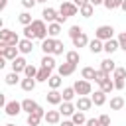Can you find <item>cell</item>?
<instances>
[{"label":"cell","instance_id":"6da1fadb","mask_svg":"<svg viewBox=\"0 0 126 126\" xmlns=\"http://www.w3.org/2000/svg\"><path fill=\"white\" fill-rule=\"evenodd\" d=\"M20 37L12 30H0V45H18Z\"/></svg>","mask_w":126,"mask_h":126},{"label":"cell","instance_id":"7a4b0ae2","mask_svg":"<svg viewBox=\"0 0 126 126\" xmlns=\"http://www.w3.org/2000/svg\"><path fill=\"white\" fill-rule=\"evenodd\" d=\"M32 30H33V33H35V39H47V26H45V22L43 20H33L32 22Z\"/></svg>","mask_w":126,"mask_h":126},{"label":"cell","instance_id":"3957f363","mask_svg":"<svg viewBox=\"0 0 126 126\" xmlns=\"http://www.w3.org/2000/svg\"><path fill=\"white\" fill-rule=\"evenodd\" d=\"M112 35H114V28L112 26H98L96 32H94V37L100 39V41H108V39H112Z\"/></svg>","mask_w":126,"mask_h":126},{"label":"cell","instance_id":"277c9868","mask_svg":"<svg viewBox=\"0 0 126 126\" xmlns=\"http://www.w3.org/2000/svg\"><path fill=\"white\" fill-rule=\"evenodd\" d=\"M18 47L16 45H0V57H4V59H8V61H14L16 57H18Z\"/></svg>","mask_w":126,"mask_h":126},{"label":"cell","instance_id":"5b68a950","mask_svg":"<svg viewBox=\"0 0 126 126\" xmlns=\"http://www.w3.org/2000/svg\"><path fill=\"white\" fill-rule=\"evenodd\" d=\"M73 89H75V93H77V94H81V96H87V94H91V83H89V81H85V79H81V81H75Z\"/></svg>","mask_w":126,"mask_h":126},{"label":"cell","instance_id":"8992f818","mask_svg":"<svg viewBox=\"0 0 126 126\" xmlns=\"http://www.w3.org/2000/svg\"><path fill=\"white\" fill-rule=\"evenodd\" d=\"M79 12V8L73 4V2H61V8H59V14L65 16V18H71Z\"/></svg>","mask_w":126,"mask_h":126},{"label":"cell","instance_id":"52a82bcc","mask_svg":"<svg viewBox=\"0 0 126 126\" xmlns=\"http://www.w3.org/2000/svg\"><path fill=\"white\" fill-rule=\"evenodd\" d=\"M4 110H6L8 116H18V114L22 112V102H18V100H10V102H6Z\"/></svg>","mask_w":126,"mask_h":126},{"label":"cell","instance_id":"ba28073f","mask_svg":"<svg viewBox=\"0 0 126 126\" xmlns=\"http://www.w3.org/2000/svg\"><path fill=\"white\" fill-rule=\"evenodd\" d=\"M41 16H43V22H47V24H53V22H57V18H59V12L55 10V8H43V12H41Z\"/></svg>","mask_w":126,"mask_h":126},{"label":"cell","instance_id":"9c48e42d","mask_svg":"<svg viewBox=\"0 0 126 126\" xmlns=\"http://www.w3.org/2000/svg\"><path fill=\"white\" fill-rule=\"evenodd\" d=\"M55 43H57L55 37H47V39H43V41H41V49H43V53H45V55H53V51H55Z\"/></svg>","mask_w":126,"mask_h":126},{"label":"cell","instance_id":"30bf717a","mask_svg":"<svg viewBox=\"0 0 126 126\" xmlns=\"http://www.w3.org/2000/svg\"><path fill=\"white\" fill-rule=\"evenodd\" d=\"M45 98H47L49 104H61V102H63V94H61L57 89H51V91L45 94Z\"/></svg>","mask_w":126,"mask_h":126},{"label":"cell","instance_id":"8fae6325","mask_svg":"<svg viewBox=\"0 0 126 126\" xmlns=\"http://www.w3.org/2000/svg\"><path fill=\"white\" fill-rule=\"evenodd\" d=\"M75 67H77V65H73V63H67V61H65V63H61V65L57 67V73H59L61 77H69V75H73V73H75Z\"/></svg>","mask_w":126,"mask_h":126},{"label":"cell","instance_id":"7c38bea8","mask_svg":"<svg viewBox=\"0 0 126 126\" xmlns=\"http://www.w3.org/2000/svg\"><path fill=\"white\" fill-rule=\"evenodd\" d=\"M75 108H77V106H75V104H73V102H61V104H59V108H57V110H59V112H61V114H63V116H73V114H75V112H77V110H75Z\"/></svg>","mask_w":126,"mask_h":126},{"label":"cell","instance_id":"4fadbf2b","mask_svg":"<svg viewBox=\"0 0 126 126\" xmlns=\"http://www.w3.org/2000/svg\"><path fill=\"white\" fill-rule=\"evenodd\" d=\"M43 120H45L47 124H59V120H61V112H59V110H47L45 116H43Z\"/></svg>","mask_w":126,"mask_h":126},{"label":"cell","instance_id":"5bb4252c","mask_svg":"<svg viewBox=\"0 0 126 126\" xmlns=\"http://www.w3.org/2000/svg\"><path fill=\"white\" fill-rule=\"evenodd\" d=\"M26 67H28V61L24 59V57H16L14 61H12V71L14 73H20V71H26Z\"/></svg>","mask_w":126,"mask_h":126},{"label":"cell","instance_id":"9a60e30c","mask_svg":"<svg viewBox=\"0 0 126 126\" xmlns=\"http://www.w3.org/2000/svg\"><path fill=\"white\" fill-rule=\"evenodd\" d=\"M77 110H81V112H85V110H89L91 106H93V98H89V96H79V100H77Z\"/></svg>","mask_w":126,"mask_h":126},{"label":"cell","instance_id":"2e32d148","mask_svg":"<svg viewBox=\"0 0 126 126\" xmlns=\"http://www.w3.org/2000/svg\"><path fill=\"white\" fill-rule=\"evenodd\" d=\"M18 49H20V53H24V55H28V53H32V49H33V43H32V39H20V43H18Z\"/></svg>","mask_w":126,"mask_h":126},{"label":"cell","instance_id":"e0dca14e","mask_svg":"<svg viewBox=\"0 0 126 126\" xmlns=\"http://www.w3.org/2000/svg\"><path fill=\"white\" fill-rule=\"evenodd\" d=\"M37 108H39V104H37L35 100H32V98H26V100H22V110H26L28 114L35 112Z\"/></svg>","mask_w":126,"mask_h":126},{"label":"cell","instance_id":"ac0fdd59","mask_svg":"<svg viewBox=\"0 0 126 126\" xmlns=\"http://www.w3.org/2000/svg\"><path fill=\"white\" fill-rule=\"evenodd\" d=\"M89 49H91V53H100V51H104V41L94 37L93 41H89Z\"/></svg>","mask_w":126,"mask_h":126},{"label":"cell","instance_id":"d6986e66","mask_svg":"<svg viewBox=\"0 0 126 126\" xmlns=\"http://www.w3.org/2000/svg\"><path fill=\"white\" fill-rule=\"evenodd\" d=\"M91 98H93V104H96V106H102V104L106 102V93H102V91L98 89V91H94V94H93Z\"/></svg>","mask_w":126,"mask_h":126},{"label":"cell","instance_id":"ffe728a7","mask_svg":"<svg viewBox=\"0 0 126 126\" xmlns=\"http://www.w3.org/2000/svg\"><path fill=\"white\" fill-rule=\"evenodd\" d=\"M116 49H120V45H118V39H108V41H104V51H106L108 55H112Z\"/></svg>","mask_w":126,"mask_h":126},{"label":"cell","instance_id":"44dd1931","mask_svg":"<svg viewBox=\"0 0 126 126\" xmlns=\"http://www.w3.org/2000/svg\"><path fill=\"white\" fill-rule=\"evenodd\" d=\"M100 69L104 71V73H112V71H116V63L112 61V59H104V61H100Z\"/></svg>","mask_w":126,"mask_h":126},{"label":"cell","instance_id":"7402d4cb","mask_svg":"<svg viewBox=\"0 0 126 126\" xmlns=\"http://www.w3.org/2000/svg\"><path fill=\"white\" fill-rule=\"evenodd\" d=\"M49 77H51V69H47V67H39V71H37V77H35V81L43 83V81H49Z\"/></svg>","mask_w":126,"mask_h":126},{"label":"cell","instance_id":"603a6c76","mask_svg":"<svg viewBox=\"0 0 126 126\" xmlns=\"http://www.w3.org/2000/svg\"><path fill=\"white\" fill-rule=\"evenodd\" d=\"M59 33H61V24L53 22V24L47 26V35H49V37H57Z\"/></svg>","mask_w":126,"mask_h":126},{"label":"cell","instance_id":"cb8c5ba5","mask_svg":"<svg viewBox=\"0 0 126 126\" xmlns=\"http://www.w3.org/2000/svg\"><path fill=\"white\" fill-rule=\"evenodd\" d=\"M61 94H63V102H71V100L75 98V94H77V93H75V89H73V87H65Z\"/></svg>","mask_w":126,"mask_h":126},{"label":"cell","instance_id":"d4e9b609","mask_svg":"<svg viewBox=\"0 0 126 126\" xmlns=\"http://www.w3.org/2000/svg\"><path fill=\"white\" fill-rule=\"evenodd\" d=\"M71 120H73V122H75V124H77V126H85V124H87V120H89V118H85V114H83V112H81V110H77V112H75V114H73V116H71Z\"/></svg>","mask_w":126,"mask_h":126},{"label":"cell","instance_id":"484cf974","mask_svg":"<svg viewBox=\"0 0 126 126\" xmlns=\"http://www.w3.org/2000/svg\"><path fill=\"white\" fill-rule=\"evenodd\" d=\"M73 45H75V47H85V45H89V37H87V33L83 32L79 37H75V39H73Z\"/></svg>","mask_w":126,"mask_h":126},{"label":"cell","instance_id":"4316f807","mask_svg":"<svg viewBox=\"0 0 126 126\" xmlns=\"http://www.w3.org/2000/svg\"><path fill=\"white\" fill-rule=\"evenodd\" d=\"M22 89H24L26 93H30V91H33V89H35V79H30V77H26V79H22Z\"/></svg>","mask_w":126,"mask_h":126},{"label":"cell","instance_id":"83f0119b","mask_svg":"<svg viewBox=\"0 0 126 126\" xmlns=\"http://www.w3.org/2000/svg\"><path fill=\"white\" fill-rule=\"evenodd\" d=\"M124 104H126V100H124L122 96H114V98H110V108H112V110H120Z\"/></svg>","mask_w":126,"mask_h":126},{"label":"cell","instance_id":"f1b7e54d","mask_svg":"<svg viewBox=\"0 0 126 126\" xmlns=\"http://www.w3.org/2000/svg\"><path fill=\"white\" fill-rule=\"evenodd\" d=\"M18 22H20V24L26 28V26H30L33 20H32V14H30V12H22V14L18 16Z\"/></svg>","mask_w":126,"mask_h":126},{"label":"cell","instance_id":"f546056e","mask_svg":"<svg viewBox=\"0 0 126 126\" xmlns=\"http://www.w3.org/2000/svg\"><path fill=\"white\" fill-rule=\"evenodd\" d=\"M41 67L53 69V67H55V59H53V55H43V57H41Z\"/></svg>","mask_w":126,"mask_h":126},{"label":"cell","instance_id":"4dcf8cb0","mask_svg":"<svg viewBox=\"0 0 126 126\" xmlns=\"http://www.w3.org/2000/svg\"><path fill=\"white\" fill-rule=\"evenodd\" d=\"M41 118H43V116H39L37 112H32V114H28V126H37V124L41 122Z\"/></svg>","mask_w":126,"mask_h":126},{"label":"cell","instance_id":"1f68e13d","mask_svg":"<svg viewBox=\"0 0 126 126\" xmlns=\"http://www.w3.org/2000/svg\"><path fill=\"white\" fill-rule=\"evenodd\" d=\"M79 12H81V16H83V18H91V16H93V12H94V6H93V4H87V6L79 8Z\"/></svg>","mask_w":126,"mask_h":126},{"label":"cell","instance_id":"d6a6232c","mask_svg":"<svg viewBox=\"0 0 126 126\" xmlns=\"http://www.w3.org/2000/svg\"><path fill=\"white\" fill-rule=\"evenodd\" d=\"M81 75H83V79H85V81H91V79H94L96 71H94L93 67H85V69L81 71Z\"/></svg>","mask_w":126,"mask_h":126},{"label":"cell","instance_id":"836d02e7","mask_svg":"<svg viewBox=\"0 0 126 126\" xmlns=\"http://www.w3.org/2000/svg\"><path fill=\"white\" fill-rule=\"evenodd\" d=\"M106 79H110V75H108V73H104L102 69H98V71H96V75H94V83L102 85V83H104Z\"/></svg>","mask_w":126,"mask_h":126},{"label":"cell","instance_id":"e575fe53","mask_svg":"<svg viewBox=\"0 0 126 126\" xmlns=\"http://www.w3.org/2000/svg\"><path fill=\"white\" fill-rule=\"evenodd\" d=\"M47 83H49L51 89H59V87H61V75H59V73H57V75H51Z\"/></svg>","mask_w":126,"mask_h":126},{"label":"cell","instance_id":"d590c367","mask_svg":"<svg viewBox=\"0 0 126 126\" xmlns=\"http://www.w3.org/2000/svg\"><path fill=\"white\" fill-rule=\"evenodd\" d=\"M79 59H81L79 51H67V63H73V65H77V63H79Z\"/></svg>","mask_w":126,"mask_h":126},{"label":"cell","instance_id":"8d00e7d4","mask_svg":"<svg viewBox=\"0 0 126 126\" xmlns=\"http://www.w3.org/2000/svg\"><path fill=\"white\" fill-rule=\"evenodd\" d=\"M37 71H39V69H35L32 63H28V67H26L24 75H26V77H30V79H35V77H37Z\"/></svg>","mask_w":126,"mask_h":126},{"label":"cell","instance_id":"74e56055","mask_svg":"<svg viewBox=\"0 0 126 126\" xmlns=\"http://www.w3.org/2000/svg\"><path fill=\"white\" fill-rule=\"evenodd\" d=\"M100 91H102V93H106V94H108V93H112V91H114V81L106 79V81L100 85Z\"/></svg>","mask_w":126,"mask_h":126},{"label":"cell","instance_id":"f35d334b","mask_svg":"<svg viewBox=\"0 0 126 126\" xmlns=\"http://www.w3.org/2000/svg\"><path fill=\"white\" fill-rule=\"evenodd\" d=\"M122 2H124V0H104V8H108V10H116V8L122 6Z\"/></svg>","mask_w":126,"mask_h":126},{"label":"cell","instance_id":"ab89813d","mask_svg":"<svg viewBox=\"0 0 126 126\" xmlns=\"http://www.w3.org/2000/svg\"><path fill=\"white\" fill-rule=\"evenodd\" d=\"M81 33H83V28H81V26H71V28H69V37H71V39L79 37Z\"/></svg>","mask_w":126,"mask_h":126},{"label":"cell","instance_id":"60d3db41","mask_svg":"<svg viewBox=\"0 0 126 126\" xmlns=\"http://www.w3.org/2000/svg\"><path fill=\"white\" fill-rule=\"evenodd\" d=\"M4 79H6V85H16V83H18V73L12 71V73H8Z\"/></svg>","mask_w":126,"mask_h":126},{"label":"cell","instance_id":"b9f144b4","mask_svg":"<svg viewBox=\"0 0 126 126\" xmlns=\"http://www.w3.org/2000/svg\"><path fill=\"white\" fill-rule=\"evenodd\" d=\"M24 37H26V39H35V33H33V30H32V24L24 28Z\"/></svg>","mask_w":126,"mask_h":126},{"label":"cell","instance_id":"7bdbcfd3","mask_svg":"<svg viewBox=\"0 0 126 126\" xmlns=\"http://www.w3.org/2000/svg\"><path fill=\"white\" fill-rule=\"evenodd\" d=\"M126 77V69L124 67H116V71H114V79H124Z\"/></svg>","mask_w":126,"mask_h":126},{"label":"cell","instance_id":"ee69618b","mask_svg":"<svg viewBox=\"0 0 126 126\" xmlns=\"http://www.w3.org/2000/svg\"><path fill=\"white\" fill-rule=\"evenodd\" d=\"M118 45H120V49L126 51V32H122V33L118 35Z\"/></svg>","mask_w":126,"mask_h":126},{"label":"cell","instance_id":"f6af8a7d","mask_svg":"<svg viewBox=\"0 0 126 126\" xmlns=\"http://www.w3.org/2000/svg\"><path fill=\"white\" fill-rule=\"evenodd\" d=\"M63 47H65V45H63V41H59V39H57V43H55V51H53V55H61V53H63Z\"/></svg>","mask_w":126,"mask_h":126},{"label":"cell","instance_id":"bcb514c9","mask_svg":"<svg viewBox=\"0 0 126 126\" xmlns=\"http://www.w3.org/2000/svg\"><path fill=\"white\" fill-rule=\"evenodd\" d=\"M98 120H100V124H102V126H110V116H108V114H100V116H98Z\"/></svg>","mask_w":126,"mask_h":126},{"label":"cell","instance_id":"7dc6e473","mask_svg":"<svg viewBox=\"0 0 126 126\" xmlns=\"http://www.w3.org/2000/svg\"><path fill=\"white\" fill-rule=\"evenodd\" d=\"M35 4H37V0H22V6H24V8H28V10H30V8H33Z\"/></svg>","mask_w":126,"mask_h":126},{"label":"cell","instance_id":"c3c4849f","mask_svg":"<svg viewBox=\"0 0 126 126\" xmlns=\"http://www.w3.org/2000/svg\"><path fill=\"white\" fill-rule=\"evenodd\" d=\"M114 89L116 91H122L124 89V79H114Z\"/></svg>","mask_w":126,"mask_h":126},{"label":"cell","instance_id":"681fc988","mask_svg":"<svg viewBox=\"0 0 126 126\" xmlns=\"http://www.w3.org/2000/svg\"><path fill=\"white\" fill-rule=\"evenodd\" d=\"M85 126H102V124H100V120H98V118H89Z\"/></svg>","mask_w":126,"mask_h":126},{"label":"cell","instance_id":"f907efd6","mask_svg":"<svg viewBox=\"0 0 126 126\" xmlns=\"http://www.w3.org/2000/svg\"><path fill=\"white\" fill-rule=\"evenodd\" d=\"M73 4L77 6V8H83V6H87V4H91L89 0H73Z\"/></svg>","mask_w":126,"mask_h":126},{"label":"cell","instance_id":"816d5d0a","mask_svg":"<svg viewBox=\"0 0 126 126\" xmlns=\"http://www.w3.org/2000/svg\"><path fill=\"white\" fill-rule=\"evenodd\" d=\"M59 126H77V124H75L73 120H63V122H61Z\"/></svg>","mask_w":126,"mask_h":126},{"label":"cell","instance_id":"f5cc1de1","mask_svg":"<svg viewBox=\"0 0 126 126\" xmlns=\"http://www.w3.org/2000/svg\"><path fill=\"white\" fill-rule=\"evenodd\" d=\"M93 6H98V4H104V0H89Z\"/></svg>","mask_w":126,"mask_h":126},{"label":"cell","instance_id":"db71d44e","mask_svg":"<svg viewBox=\"0 0 126 126\" xmlns=\"http://www.w3.org/2000/svg\"><path fill=\"white\" fill-rule=\"evenodd\" d=\"M8 6V0H0V10H4Z\"/></svg>","mask_w":126,"mask_h":126},{"label":"cell","instance_id":"11a10c76","mask_svg":"<svg viewBox=\"0 0 126 126\" xmlns=\"http://www.w3.org/2000/svg\"><path fill=\"white\" fill-rule=\"evenodd\" d=\"M120 8H122V10H124V12H126V0H124V2H122V6H120Z\"/></svg>","mask_w":126,"mask_h":126},{"label":"cell","instance_id":"9f6ffc18","mask_svg":"<svg viewBox=\"0 0 126 126\" xmlns=\"http://www.w3.org/2000/svg\"><path fill=\"white\" fill-rule=\"evenodd\" d=\"M37 2H41V4H45V2H47V0H37Z\"/></svg>","mask_w":126,"mask_h":126},{"label":"cell","instance_id":"6f0895ef","mask_svg":"<svg viewBox=\"0 0 126 126\" xmlns=\"http://www.w3.org/2000/svg\"><path fill=\"white\" fill-rule=\"evenodd\" d=\"M4 126H16V124H4Z\"/></svg>","mask_w":126,"mask_h":126},{"label":"cell","instance_id":"680465c9","mask_svg":"<svg viewBox=\"0 0 126 126\" xmlns=\"http://www.w3.org/2000/svg\"><path fill=\"white\" fill-rule=\"evenodd\" d=\"M61 2H71V0H61Z\"/></svg>","mask_w":126,"mask_h":126}]
</instances>
